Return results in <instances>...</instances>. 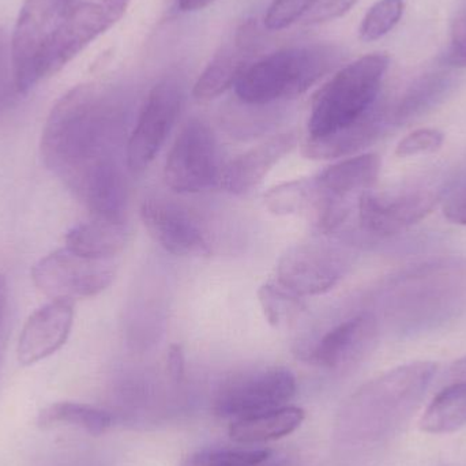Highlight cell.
<instances>
[{"mask_svg": "<svg viewBox=\"0 0 466 466\" xmlns=\"http://www.w3.org/2000/svg\"><path fill=\"white\" fill-rule=\"evenodd\" d=\"M119 109L95 85L66 93L46 117L41 157L93 218L125 223L127 190L115 147Z\"/></svg>", "mask_w": 466, "mask_h": 466, "instance_id": "cell-1", "label": "cell"}, {"mask_svg": "<svg viewBox=\"0 0 466 466\" xmlns=\"http://www.w3.org/2000/svg\"><path fill=\"white\" fill-rule=\"evenodd\" d=\"M437 370L432 361H413L361 386L339 410L337 438L347 445L366 446L389 437L419 407Z\"/></svg>", "mask_w": 466, "mask_h": 466, "instance_id": "cell-2", "label": "cell"}, {"mask_svg": "<svg viewBox=\"0 0 466 466\" xmlns=\"http://www.w3.org/2000/svg\"><path fill=\"white\" fill-rule=\"evenodd\" d=\"M339 57L341 52L331 46H296L274 52L246 68L236 82V96L251 106L298 97L328 74Z\"/></svg>", "mask_w": 466, "mask_h": 466, "instance_id": "cell-3", "label": "cell"}, {"mask_svg": "<svg viewBox=\"0 0 466 466\" xmlns=\"http://www.w3.org/2000/svg\"><path fill=\"white\" fill-rule=\"evenodd\" d=\"M389 63L386 55H367L339 70L315 96L309 137L339 133L369 115L377 106Z\"/></svg>", "mask_w": 466, "mask_h": 466, "instance_id": "cell-4", "label": "cell"}, {"mask_svg": "<svg viewBox=\"0 0 466 466\" xmlns=\"http://www.w3.org/2000/svg\"><path fill=\"white\" fill-rule=\"evenodd\" d=\"M76 0H25L13 37L14 81L18 95H26L40 81V68L49 46Z\"/></svg>", "mask_w": 466, "mask_h": 466, "instance_id": "cell-5", "label": "cell"}, {"mask_svg": "<svg viewBox=\"0 0 466 466\" xmlns=\"http://www.w3.org/2000/svg\"><path fill=\"white\" fill-rule=\"evenodd\" d=\"M35 287L52 300L95 298L116 276L114 259H92L71 249H56L38 259L32 268Z\"/></svg>", "mask_w": 466, "mask_h": 466, "instance_id": "cell-6", "label": "cell"}, {"mask_svg": "<svg viewBox=\"0 0 466 466\" xmlns=\"http://www.w3.org/2000/svg\"><path fill=\"white\" fill-rule=\"evenodd\" d=\"M446 188L416 183L399 190L366 191L358 198L361 228L380 238L408 231L441 205Z\"/></svg>", "mask_w": 466, "mask_h": 466, "instance_id": "cell-7", "label": "cell"}, {"mask_svg": "<svg viewBox=\"0 0 466 466\" xmlns=\"http://www.w3.org/2000/svg\"><path fill=\"white\" fill-rule=\"evenodd\" d=\"M221 171L212 128L202 120H190L180 131L167 158V186L175 193H201L220 183Z\"/></svg>", "mask_w": 466, "mask_h": 466, "instance_id": "cell-8", "label": "cell"}, {"mask_svg": "<svg viewBox=\"0 0 466 466\" xmlns=\"http://www.w3.org/2000/svg\"><path fill=\"white\" fill-rule=\"evenodd\" d=\"M296 378L289 370H257L226 380L216 393L213 410L224 419H246L285 407L296 394Z\"/></svg>", "mask_w": 466, "mask_h": 466, "instance_id": "cell-9", "label": "cell"}, {"mask_svg": "<svg viewBox=\"0 0 466 466\" xmlns=\"http://www.w3.org/2000/svg\"><path fill=\"white\" fill-rule=\"evenodd\" d=\"M461 273L451 265L424 266L396 284L393 299L400 322L421 326L448 312L464 289Z\"/></svg>", "mask_w": 466, "mask_h": 466, "instance_id": "cell-10", "label": "cell"}, {"mask_svg": "<svg viewBox=\"0 0 466 466\" xmlns=\"http://www.w3.org/2000/svg\"><path fill=\"white\" fill-rule=\"evenodd\" d=\"M350 258L320 238L289 247L277 263V282L295 295L318 296L333 289L347 271Z\"/></svg>", "mask_w": 466, "mask_h": 466, "instance_id": "cell-11", "label": "cell"}, {"mask_svg": "<svg viewBox=\"0 0 466 466\" xmlns=\"http://www.w3.org/2000/svg\"><path fill=\"white\" fill-rule=\"evenodd\" d=\"M183 104L177 79L158 82L147 96L126 147V166L131 174L147 171L171 134Z\"/></svg>", "mask_w": 466, "mask_h": 466, "instance_id": "cell-12", "label": "cell"}, {"mask_svg": "<svg viewBox=\"0 0 466 466\" xmlns=\"http://www.w3.org/2000/svg\"><path fill=\"white\" fill-rule=\"evenodd\" d=\"M131 0H98L76 5L49 46L40 68V81L59 73L98 35L111 29Z\"/></svg>", "mask_w": 466, "mask_h": 466, "instance_id": "cell-13", "label": "cell"}, {"mask_svg": "<svg viewBox=\"0 0 466 466\" xmlns=\"http://www.w3.org/2000/svg\"><path fill=\"white\" fill-rule=\"evenodd\" d=\"M139 216L150 238L167 252L177 257H209L207 233L198 218L182 205L168 199H145Z\"/></svg>", "mask_w": 466, "mask_h": 466, "instance_id": "cell-14", "label": "cell"}, {"mask_svg": "<svg viewBox=\"0 0 466 466\" xmlns=\"http://www.w3.org/2000/svg\"><path fill=\"white\" fill-rule=\"evenodd\" d=\"M74 325V301L52 300L30 315L16 345L22 366H32L55 355L70 337Z\"/></svg>", "mask_w": 466, "mask_h": 466, "instance_id": "cell-15", "label": "cell"}, {"mask_svg": "<svg viewBox=\"0 0 466 466\" xmlns=\"http://www.w3.org/2000/svg\"><path fill=\"white\" fill-rule=\"evenodd\" d=\"M377 337V318L363 312L334 326L306 353V359L325 369H344L361 360L374 347Z\"/></svg>", "mask_w": 466, "mask_h": 466, "instance_id": "cell-16", "label": "cell"}, {"mask_svg": "<svg viewBox=\"0 0 466 466\" xmlns=\"http://www.w3.org/2000/svg\"><path fill=\"white\" fill-rule=\"evenodd\" d=\"M382 160L377 153L350 156L314 177L318 199L350 208L352 197L372 190L380 179Z\"/></svg>", "mask_w": 466, "mask_h": 466, "instance_id": "cell-17", "label": "cell"}, {"mask_svg": "<svg viewBox=\"0 0 466 466\" xmlns=\"http://www.w3.org/2000/svg\"><path fill=\"white\" fill-rule=\"evenodd\" d=\"M298 144L295 134H279L227 164L221 171L220 186L227 193L243 196L263 182L268 172L292 152Z\"/></svg>", "mask_w": 466, "mask_h": 466, "instance_id": "cell-18", "label": "cell"}, {"mask_svg": "<svg viewBox=\"0 0 466 466\" xmlns=\"http://www.w3.org/2000/svg\"><path fill=\"white\" fill-rule=\"evenodd\" d=\"M390 114L378 106L355 125L326 137H309L301 145V153L311 160L350 157L370 147L382 134Z\"/></svg>", "mask_w": 466, "mask_h": 466, "instance_id": "cell-19", "label": "cell"}, {"mask_svg": "<svg viewBox=\"0 0 466 466\" xmlns=\"http://www.w3.org/2000/svg\"><path fill=\"white\" fill-rule=\"evenodd\" d=\"M248 32L244 27L243 32L238 33L231 44H227L205 68L194 86L196 100H215L232 86L235 87L236 82L249 66L252 38Z\"/></svg>", "mask_w": 466, "mask_h": 466, "instance_id": "cell-20", "label": "cell"}, {"mask_svg": "<svg viewBox=\"0 0 466 466\" xmlns=\"http://www.w3.org/2000/svg\"><path fill=\"white\" fill-rule=\"evenodd\" d=\"M451 70L445 66L419 76L394 106L390 122L400 126L413 122L442 103L456 86V74Z\"/></svg>", "mask_w": 466, "mask_h": 466, "instance_id": "cell-21", "label": "cell"}, {"mask_svg": "<svg viewBox=\"0 0 466 466\" xmlns=\"http://www.w3.org/2000/svg\"><path fill=\"white\" fill-rule=\"evenodd\" d=\"M66 248L92 259H114L127 243L125 223L93 218L66 235Z\"/></svg>", "mask_w": 466, "mask_h": 466, "instance_id": "cell-22", "label": "cell"}, {"mask_svg": "<svg viewBox=\"0 0 466 466\" xmlns=\"http://www.w3.org/2000/svg\"><path fill=\"white\" fill-rule=\"evenodd\" d=\"M304 418L306 415L301 408H279L233 421L229 427V437L243 445L270 442L295 432L303 424Z\"/></svg>", "mask_w": 466, "mask_h": 466, "instance_id": "cell-23", "label": "cell"}, {"mask_svg": "<svg viewBox=\"0 0 466 466\" xmlns=\"http://www.w3.org/2000/svg\"><path fill=\"white\" fill-rule=\"evenodd\" d=\"M114 423V413L82 402H55L43 408L37 415V426L41 429L71 426L84 430L93 437L106 434Z\"/></svg>", "mask_w": 466, "mask_h": 466, "instance_id": "cell-24", "label": "cell"}, {"mask_svg": "<svg viewBox=\"0 0 466 466\" xmlns=\"http://www.w3.org/2000/svg\"><path fill=\"white\" fill-rule=\"evenodd\" d=\"M420 430L427 434H451L466 426V382L443 389L420 419Z\"/></svg>", "mask_w": 466, "mask_h": 466, "instance_id": "cell-25", "label": "cell"}, {"mask_svg": "<svg viewBox=\"0 0 466 466\" xmlns=\"http://www.w3.org/2000/svg\"><path fill=\"white\" fill-rule=\"evenodd\" d=\"M317 197V186L312 177L281 183L265 194L263 202L271 215L284 218L314 209Z\"/></svg>", "mask_w": 466, "mask_h": 466, "instance_id": "cell-26", "label": "cell"}, {"mask_svg": "<svg viewBox=\"0 0 466 466\" xmlns=\"http://www.w3.org/2000/svg\"><path fill=\"white\" fill-rule=\"evenodd\" d=\"M258 301L263 317L273 328L287 325L304 307L300 296L285 289L279 282L260 285L258 289Z\"/></svg>", "mask_w": 466, "mask_h": 466, "instance_id": "cell-27", "label": "cell"}, {"mask_svg": "<svg viewBox=\"0 0 466 466\" xmlns=\"http://www.w3.org/2000/svg\"><path fill=\"white\" fill-rule=\"evenodd\" d=\"M271 453L255 449H205L190 454L180 466H268Z\"/></svg>", "mask_w": 466, "mask_h": 466, "instance_id": "cell-28", "label": "cell"}, {"mask_svg": "<svg viewBox=\"0 0 466 466\" xmlns=\"http://www.w3.org/2000/svg\"><path fill=\"white\" fill-rule=\"evenodd\" d=\"M404 10V0H378L361 22V40L372 43L388 35L399 24Z\"/></svg>", "mask_w": 466, "mask_h": 466, "instance_id": "cell-29", "label": "cell"}, {"mask_svg": "<svg viewBox=\"0 0 466 466\" xmlns=\"http://www.w3.org/2000/svg\"><path fill=\"white\" fill-rule=\"evenodd\" d=\"M445 134L437 128H419L412 131L397 144L396 156L400 158L434 155L442 149Z\"/></svg>", "mask_w": 466, "mask_h": 466, "instance_id": "cell-30", "label": "cell"}, {"mask_svg": "<svg viewBox=\"0 0 466 466\" xmlns=\"http://www.w3.org/2000/svg\"><path fill=\"white\" fill-rule=\"evenodd\" d=\"M320 0H274L265 16V25L270 30L290 26L309 13Z\"/></svg>", "mask_w": 466, "mask_h": 466, "instance_id": "cell-31", "label": "cell"}, {"mask_svg": "<svg viewBox=\"0 0 466 466\" xmlns=\"http://www.w3.org/2000/svg\"><path fill=\"white\" fill-rule=\"evenodd\" d=\"M441 205L443 216L449 223L466 227V177L445 190Z\"/></svg>", "mask_w": 466, "mask_h": 466, "instance_id": "cell-32", "label": "cell"}, {"mask_svg": "<svg viewBox=\"0 0 466 466\" xmlns=\"http://www.w3.org/2000/svg\"><path fill=\"white\" fill-rule=\"evenodd\" d=\"M443 66L451 68L466 67V7L454 19L451 46L443 56Z\"/></svg>", "mask_w": 466, "mask_h": 466, "instance_id": "cell-33", "label": "cell"}, {"mask_svg": "<svg viewBox=\"0 0 466 466\" xmlns=\"http://www.w3.org/2000/svg\"><path fill=\"white\" fill-rule=\"evenodd\" d=\"M13 93H16V90L11 40L7 37V33L0 27V108L7 103Z\"/></svg>", "mask_w": 466, "mask_h": 466, "instance_id": "cell-34", "label": "cell"}, {"mask_svg": "<svg viewBox=\"0 0 466 466\" xmlns=\"http://www.w3.org/2000/svg\"><path fill=\"white\" fill-rule=\"evenodd\" d=\"M359 0H326L317 10L312 11L307 16V24L317 25L323 22L333 21L350 13V8L355 7Z\"/></svg>", "mask_w": 466, "mask_h": 466, "instance_id": "cell-35", "label": "cell"}, {"mask_svg": "<svg viewBox=\"0 0 466 466\" xmlns=\"http://www.w3.org/2000/svg\"><path fill=\"white\" fill-rule=\"evenodd\" d=\"M8 315H10V300H8L7 279L0 274V366L5 356L8 337Z\"/></svg>", "mask_w": 466, "mask_h": 466, "instance_id": "cell-36", "label": "cell"}, {"mask_svg": "<svg viewBox=\"0 0 466 466\" xmlns=\"http://www.w3.org/2000/svg\"><path fill=\"white\" fill-rule=\"evenodd\" d=\"M167 370L175 383L183 382L186 374L185 350L180 344H172L167 355Z\"/></svg>", "mask_w": 466, "mask_h": 466, "instance_id": "cell-37", "label": "cell"}, {"mask_svg": "<svg viewBox=\"0 0 466 466\" xmlns=\"http://www.w3.org/2000/svg\"><path fill=\"white\" fill-rule=\"evenodd\" d=\"M213 2H216V0H177V5H179L180 10L188 13V11L202 10V8L212 5Z\"/></svg>", "mask_w": 466, "mask_h": 466, "instance_id": "cell-38", "label": "cell"}, {"mask_svg": "<svg viewBox=\"0 0 466 466\" xmlns=\"http://www.w3.org/2000/svg\"><path fill=\"white\" fill-rule=\"evenodd\" d=\"M449 374H451V378H453L457 382H460V380L466 382V356L451 364Z\"/></svg>", "mask_w": 466, "mask_h": 466, "instance_id": "cell-39", "label": "cell"}, {"mask_svg": "<svg viewBox=\"0 0 466 466\" xmlns=\"http://www.w3.org/2000/svg\"><path fill=\"white\" fill-rule=\"evenodd\" d=\"M71 466H93V465H89V464H76V465H71Z\"/></svg>", "mask_w": 466, "mask_h": 466, "instance_id": "cell-40", "label": "cell"}]
</instances>
